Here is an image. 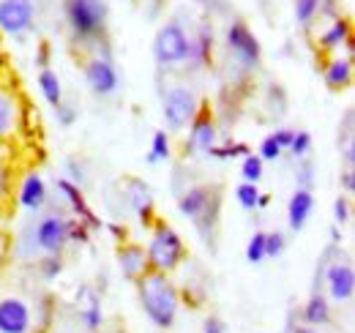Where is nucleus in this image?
I'll list each match as a JSON object with an SVG mask.
<instances>
[{
    "mask_svg": "<svg viewBox=\"0 0 355 333\" xmlns=\"http://www.w3.org/2000/svg\"><path fill=\"white\" fill-rule=\"evenodd\" d=\"M69 244H71V216L44 213L36 221L25 224V230L17 238V254L28 259H36L42 254L63 257Z\"/></svg>",
    "mask_w": 355,
    "mask_h": 333,
    "instance_id": "nucleus-1",
    "label": "nucleus"
},
{
    "mask_svg": "<svg viewBox=\"0 0 355 333\" xmlns=\"http://www.w3.org/2000/svg\"><path fill=\"white\" fill-rule=\"evenodd\" d=\"M134 284H137L139 306L150 320V325H156L159 331H170L178 323V311H180V292L173 284V279L164 273L148 271Z\"/></svg>",
    "mask_w": 355,
    "mask_h": 333,
    "instance_id": "nucleus-2",
    "label": "nucleus"
},
{
    "mask_svg": "<svg viewBox=\"0 0 355 333\" xmlns=\"http://www.w3.org/2000/svg\"><path fill=\"white\" fill-rule=\"evenodd\" d=\"M178 210L180 216H186L194 230L200 232V238L214 246L216 244V232H219V216H222V189L219 186H189L180 197H178Z\"/></svg>",
    "mask_w": 355,
    "mask_h": 333,
    "instance_id": "nucleus-3",
    "label": "nucleus"
},
{
    "mask_svg": "<svg viewBox=\"0 0 355 333\" xmlns=\"http://www.w3.org/2000/svg\"><path fill=\"white\" fill-rule=\"evenodd\" d=\"M63 17L74 44L93 46L107 39V22H110L107 0H63Z\"/></svg>",
    "mask_w": 355,
    "mask_h": 333,
    "instance_id": "nucleus-4",
    "label": "nucleus"
},
{
    "mask_svg": "<svg viewBox=\"0 0 355 333\" xmlns=\"http://www.w3.org/2000/svg\"><path fill=\"white\" fill-rule=\"evenodd\" d=\"M148 244H145V259H148V271L153 273H164L170 276L178 271V265L186 259V244L178 235L173 224H167L164 219H156L150 227Z\"/></svg>",
    "mask_w": 355,
    "mask_h": 333,
    "instance_id": "nucleus-5",
    "label": "nucleus"
},
{
    "mask_svg": "<svg viewBox=\"0 0 355 333\" xmlns=\"http://www.w3.org/2000/svg\"><path fill=\"white\" fill-rule=\"evenodd\" d=\"M202 99L194 93V87L183 83H173L162 90V115H164V131L178 134L194 121V115L200 112Z\"/></svg>",
    "mask_w": 355,
    "mask_h": 333,
    "instance_id": "nucleus-6",
    "label": "nucleus"
},
{
    "mask_svg": "<svg viewBox=\"0 0 355 333\" xmlns=\"http://www.w3.org/2000/svg\"><path fill=\"white\" fill-rule=\"evenodd\" d=\"M186 58H189V33H186V28L178 19L164 22L153 36V60H156V66L164 69V71L183 69Z\"/></svg>",
    "mask_w": 355,
    "mask_h": 333,
    "instance_id": "nucleus-7",
    "label": "nucleus"
},
{
    "mask_svg": "<svg viewBox=\"0 0 355 333\" xmlns=\"http://www.w3.org/2000/svg\"><path fill=\"white\" fill-rule=\"evenodd\" d=\"M224 44H227V52H230V58L235 60L238 69H243V71L260 69L263 46H260V39L252 33V28L246 22H241V19L230 22L227 31H224Z\"/></svg>",
    "mask_w": 355,
    "mask_h": 333,
    "instance_id": "nucleus-8",
    "label": "nucleus"
},
{
    "mask_svg": "<svg viewBox=\"0 0 355 333\" xmlns=\"http://www.w3.org/2000/svg\"><path fill=\"white\" fill-rule=\"evenodd\" d=\"M219 142V123L208 101H202L200 112L189 123V134L183 139V153L186 156H208V151Z\"/></svg>",
    "mask_w": 355,
    "mask_h": 333,
    "instance_id": "nucleus-9",
    "label": "nucleus"
},
{
    "mask_svg": "<svg viewBox=\"0 0 355 333\" xmlns=\"http://www.w3.org/2000/svg\"><path fill=\"white\" fill-rule=\"evenodd\" d=\"M83 77H85V85L90 87L93 96L98 99H107L118 90L121 85V77H118V69L112 63V58H101V55H90L83 60Z\"/></svg>",
    "mask_w": 355,
    "mask_h": 333,
    "instance_id": "nucleus-10",
    "label": "nucleus"
},
{
    "mask_svg": "<svg viewBox=\"0 0 355 333\" xmlns=\"http://www.w3.org/2000/svg\"><path fill=\"white\" fill-rule=\"evenodd\" d=\"M36 331V314L31 300L22 295H6L0 298V333H33Z\"/></svg>",
    "mask_w": 355,
    "mask_h": 333,
    "instance_id": "nucleus-11",
    "label": "nucleus"
},
{
    "mask_svg": "<svg viewBox=\"0 0 355 333\" xmlns=\"http://www.w3.org/2000/svg\"><path fill=\"white\" fill-rule=\"evenodd\" d=\"M36 22V3L33 0H0V33L22 36Z\"/></svg>",
    "mask_w": 355,
    "mask_h": 333,
    "instance_id": "nucleus-12",
    "label": "nucleus"
},
{
    "mask_svg": "<svg viewBox=\"0 0 355 333\" xmlns=\"http://www.w3.org/2000/svg\"><path fill=\"white\" fill-rule=\"evenodd\" d=\"M25 123V107L19 93L11 85L0 83V142H11L19 137Z\"/></svg>",
    "mask_w": 355,
    "mask_h": 333,
    "instance_id": "nucleus-13",
    "label": "nucleus"
},
{
    "mask_svg": "<svg viewBox=\"0 0 355 333\" xmlns=\"http://www.w3.org/2000/svg\"><path fill=\"white\" fill-rule=\"evenodd\" d=\"M322 284H325V298L336 300V303H350L355 295V271L350 262L334 259L325 273H322Z\"/></svg>",
    "mask_w": 355,
    "mask_h": 333,
    "instance_id": "nucleus-14",
    "label": "nucleus"
},
{
    "mask_svg": "<svg viewBox=\"0 0 355 333\" xmlns=\"http://www.w3.org/2000/svg\"><path fill=\"white\" fill-rule=\"evenodd\" d=\"M55 189H58V194L69 203V208H71V213H74V219L83 221L90 232H98V230L107 227V224L93 213V208H90L88 200H85V191H83L80 186H74V183L66 180V178H58V180H55Z\"/></svg>",
    "mask_w": 355,
    "mask_h": 333,
    "instance_id": "nucleus-15",
    "label": "nucleus"
},
{
    "mask_svg": "<svg viewBox=\"0 0 355 333\" xmlns=\"http://www.w3.org/2000/svg\"><path fill=\"white\" fill-rule=\"evenodd\" d=\"M46 200H49V189H46L44 178L36 169H28L19 178V186H17V203H19V208L28 210V213H42L46 208Z\"/></svg>",
    "mask_w": 355,
    "mask_h": 333,
    "instance_id": "nucleus-16",
    "label": "nucleus"
},
{
    "mask_svg": "<svg viewBox=\"0 0 355 333\" xmlns=\"http://www.w3.org/2000/svg\"><path fill=\"white\" fill-rule=\"evenodd\" d=\"M214 28L208 25H200L194 33H189V58H186V66L189 71H200V69H208L214 63Z\"/></svg>",
    "mask_w": 355,
    "mask_h": 333,
    "instance_id": "nucleus-17",
    "label": "nucleus"
},
{
    "mask_svg": "<svg viewBox=\"0 0 355 333\" xmlns=\"http://www.w3.org/2000/svg\"><path fill=\"white\" fill-rule=\"evenodd\" d=\"M121 189H123V200H126V205L137 213V219L145 224V227H150L156 219H153V191L139 180V178H126V180H121Z\"/></svg>",
    "mask_w": 355,
    "mask_h": 333,
    "instance_id": "nucleus-18",
    "label": "nucleus"
},
{
    "mask_svg": "<svg viewBox=\"0 0 355 333\" xmlns=\"http://www.w3.org/2000/svg\"><path fill=\"white\" fill-rule=\"evenodd\" d=\"M353 49V25L347 17H334L328 28L320 31L317 36V49H322V55H334L339 49Z\"/></svg>",
    "mask_w": 355,
    "mask_h": 333,
    "instance_id": "nucleus-19",
    "label": "nucleus"
},
{
    "mask_svg": "<svg viewBox=\"0 0 355 333\" xmlns=\"http://www.w3.org/2000/svg\"><path fill=\"white\" fill-rule=\"evenodd\" d=\"M322 83L328 90H347L353 85V58L350 55H331L322 63Z\"/></svg>",
    "mask_w": 355,
    "mask_h": 333,
    "instance_id": "nucleus-20",
    "label": "nucleus"
},
{
    "mask_svg": "<svg viewBox=\"0 0 355 333\" xmlns=\"http://www.w3.org/2000/svg\"><path fill=\"white\" fill-rule=\"evenodd\" d=\"M115 259H118V268L121 273L129 279V282H137L148 273V259H145V246H137V244H121L115 249Z\"/></svg>",
    "mask_w": 355,
    "mask_h": 333,
    "instance_id": "nucleus-21",
    "label": "nucleus"
},
{
    "mask_svg": "<svg viewBox=\"0 0 355 333\" xmlns=\"http://www.w3.org/2000/svg\"><path fill=\"white\" fill-rule=\"evenodd\" d=\"M83 298V306H80V323L85 333H98L104 328V309H101V292L93 290V287H80V295Z\"/></svg>",
    "mask_w": 355,
    "mask_h": 333,
    "instance_id": "nucleus-22",
    "label": "nucleus"
},
{
    "mask_svg": "<svg viewBox=\"0 0 355 333\" xmlns=\"http://www.w3.org/2000/svg\"><path fill=\"white\" fill-rule=\"evenodd\" d=\"M298 323L309 328H325L331 323V300L325 298V292H311L298 311Z\"/></svg>",
    "mask_w": 355,
    "mask_h": 333,
    "instance_id": "nucleus-23",
    "label": "nucleus"
},
{
    "mask_svg": "<svg viewBox=\"0 0 355 333\" xmlns=\"http://www.w3.org/2000/svg\"><path fill=\"white\" fill-rule=\"evenodd\" d=\"M311 210H314V194L306 189H295L290 203H287V224L293 232H301L306 227Z\"/></svg>",
    "mask_w": 355,
    "mask_h": 333,
    "instance_id": "nucleus-24",
    "label": "nucleus"
},
{
    "mask_svg": "<svg viewBox=\"0 0 355 333\" xmlns=\"http://www.w3.org/2000/svg\"><path fill=\"white\" fill-rule=\"evenodd\" d=\"M14 191V166H11V142H0V205L11 200Z\"/></svg>",
    "mask_w": 355,
    "mask_h": 333,
    "instance_id": "nucleus-25",
    "label": "nucleus"
},
{
    "mask_svg": "<svg viewBox=\"0 0 355 333\" xmlns=\"http://www.w3.org/2000/svg\"><path fill=\"white\" fill-rule=\"evenodd\" d=\"M36 85H39V93L44 96L49 107H58L63 101V85H60V77L52 69H42L39 77H36Z\"/></svg>",
    "mask_w": 355,
    "mask_h": 333,
    "instance_id": "nucleus-26",
    "label": "nucleus"
},
{
    "mask_svg": "<svg viewBox=\"0 0 355 333\" xmlns=\"http://www.w3.org/2000/svg\"><path fill=\"white\" fill-rule=\"evenodd\" d=\"M170 159H173V139H170V134H167L164 128H156L145 162L150 166H156V164H162V162H170Z\"/></svg>",
    "mask_w": 355,
    "mask_h": 333,
    "instance_id": "nucleus-27",
    "label": "nucleus"
},
{
    "mask_svg": "<svg viewBox=\"0 0 355 333\" xmlns=\"http://www.w3.org/2000/svg\"><path fill=\"white\" fill-rule=\"evenodd\" d=\"M252 151H249V145L246 142H232V139H227V142H216L211 151H208V156L211 159H216V162H232V159H243V156H249Z\"/></svg>",
    "mask_w": 355,
    "mask_h": 333,
    "instance_id": "nucleus-28",
    "label": "nucleus"
},
{
    "mask_svg": "<svg viewBox=\"0 0 355 333\" xmlns=\"http://www.w3.org/2000/svg\"><path fill=\"white\" fill-rule=\"evenodd\" d=\"M33 262H36V271L44 282H55L63 273V257H58V254H42Z\"/></svg>",
    "mask_w": 355,
    "mask_h": 333,
    "instance_id": "nucleus-29",
    "label": "nucleus"
},
{
    "mask_svg": "<svg viewBox=\"0 0 355 333\" xmlns=\"http://www.w3.org/2000/svg\"><path fill=\"white\" fill-rule=\"evenodd\" d=\"M63 178L83 189V186L88 183V164H85L83 159H77V156H69V159L63 162Z\"/></svg>",
    "mask_w": 355,
    "mask_h": 333,
    "instance_id": "nucleus-30",
    "label": "nucleus"
},
{
    "mask_svg": "<svg viewBox=\"0 0 355 333\" xmlns=\"http://www.w3.org/2000/svg\"><path fill=\"white\" fill-rule=\"evenodd\" d=\"M263 172H266V162L260 156L249 153V156L241 159V178H243V183H260Z\"/></svg>",
    "mask_w": 355,
    "mask_h": 333,
    "instance_id": "nucleus-31",
    "label": "nucleus"
},
{
    "mask_svg": "<svg viewBox=\"0 0 355 333\" xmlns=\"http://www.w3.org/2000/svg\"><path fill=\"white\" fill-rule=\"evenodd\" d=\"M320 8H322V0H295V22L309 28L320 17Z\"/></svg>",
    "mask_w": 355,
    "mask_h": 333,
    "instance_id": "nucleus-32",
    "label": "nucleus"
},
{
    "mask_svg": "<svg viewBox=\"0 0 355 333\" xmlns=\"http://www.w3.org/2000/svg\"><path fill=\"white\" fill-rule=\"evenodd\" d=\"M260 189H257V183H241V186H235V200H238V205L243 210H257V200H260Z\"/></svg>",
    "mask_w": 355,
    "mask_h": 333,
    "instance_id": "nucleus-33",
    "label": "nucleus"
},
{
    "mask_svg": "<svg viewBox=\"0 0 355 333\" xmlns=\"http://www.w3.org/2000/svg\"><path fill=\"white\" fill-rule=\"evenodd\" d=\"M246 259L252 262V265H260L266 257V232L263 230H257L252 238H249V244H246Z\"/></svg>",
    "mask_w": 355,
    "mask_h": 333,
    "instance_id": "nucleus-34",
    "label": "nucleus"
},
{
    "mask_svg": "<svg viewBox=\"0 0 355 333\" xmlns=\"http://www.w3.org/2000/svg\"><path fill=\"white\" fill-rule=\"evenodd\" d=\"M77 118H80V110H77V104H71V101H60L58 107H55V121L58 126H63V128H71V126L77 123Z\"/></svg>",
    "mask_w": 355,
    "mask_h": 333,
    "instance_id": "nucleus-35",
    "label": "nucleus"
},
{
    "mask_svg": "<svg viewBox=\"0 0 355 333\" xmlns=\"http://www.w3.org/2000/svg\"><path fill=\"white\" fill-rule=\"evenodd\" d=\"M311 186H314V162L298 159V166H295V189L311 191Z\"/></svg>",
    "mask_w": 355,
    "mask_h": 333,
    "instance_id": "nucleus-36",
    "label": "nucleus"
},
{
    "mask_svg": "<svg viewBox=\"0 0 355 333\" xmlns=\"http://www.w3.org/2000/svg\"><path fill=\"white\" fill-rule=\"evenodd\" d=\"M295 159H309L311 153V134L309 131H295L293 134V142H290V148H287Z\"/></svg>",
    "mask_w": 355,
    "mask_h": 333,
    "instance_id": "nucleus-37",
    "label": "nucleus"
},
{
    "mask_svg": "<svg viewBox=\"0 0 355 333\" xmlns=\"http://www.w3.org/2000/svg\"><path fill=\"white\" fill-rule=\"evenodd\" d=\"M287 249V235L282 232V230H273V232H266V257L270 259H276V257H282Z\"/></svg>",
    "mask_w": 355,
    "mask_h": 333,
    "instance_id": "nucleus-38",
    "label": "nucleus"
},
{
    "mask_svg": "<svg viewBox=\"0 0 355 333\" xmlns=\"http://www.w3.org/2000/svg\"><path fill=\"white\" fill-rule=\"evenodd\" d=\"M350 213H353L350 197H336V203H334V221H336V227H345L350 221Z\"/></svg>",
    "mask_w": 355,
    "mask_h": 333,
    "instance_id": "nucleus-39",
    "label": "nucleus"
},
{
    "mask_svg": "<svg viewBox=\"0 0 355 333\" xmlns=\"http://www.w3.org/2000/svg\"><path fill=\"white\" fill-rule=\"evenodd\" d=\"M282 153H284V151H282V148L273 142V137L268 134L266 139L260 142V153H257V156H260L263 162H279V159H282Z\"/></svg>",
    "mask_w": 355,
    "mask_h": 333,
    "instance_id": "nucleus-40",
    "label": "nucleus"
},
{
    "mask_svg": "<svg viewBox=\"0 0 355 333\" xmlns=\"http://www.w3.org/2000/svg\"><path fill=\"white\" fill-rule=\"evenodd\" d=\"M339 186H342L345 197H353L355 194V169H350V166L342 169V175H339Z\"/></svg>",
    "mask_w": 355,
    "mask_h": 333,
    "instance_id": "nucleus-41",
    "label": "nucleus"
},
{
    "mask_svg": "<svg viewBox=\"0 0 355 333\" xmlns=\"http://www.w3.org/2000/svg\"><path fill=\"white\" fill-rule=\"evenodd\" d=\"M293 134H295V131L284 126V128H276V131H273L270 137H273V142H276V145H279L282 151H287V148H290V142H293Z\"/></svg>",
    "mask_w": 355,
    "mask_h": 333,
    "instance_id": "nucleus-42",
    "label": "nucleus"
},
{
    "mask_svg": "<svg viewBox=\"0 0 355 333\" xmlns=\"http://www.w3.org/2000/svg\"><path fill=\"white\" fill-rule=\"evenodd\" d=\"M202 333H227V325H224L216 314H211V317H205V323H202Z\"/></svg>",
    "mask_w": 355,
    "mask_h": 333,
    "instance_id": "nucleus-43",
    "label": "nucleus"
},
{
    "mask_svg": "<svg viewBox=\"0 0 355 333\" xmlns=\"http://www.w3.org/2000/svg\"><path fill=\"white\" fill-rule=\"evenodd\" d=\"M49 42H42L39 44V55H36V69L42 71V69H49Z\"/></svg>",
    "mask_w": 355,
    "mask_h": 333,
    "instance_id": "nucleus-44",
    "label": "nucleus"
},
{
    "mask_svg": "<svg viewBox=\"0 0 355 333\" xmlns=\"http://www.w3.org/2000/svg\"><path fill=\"white\" fill-rule=\"evenodd\" d=\"M287 333H322L320 328H309V325H301V323H295L293 317H290V323H287Z\"/></svg>",
    "mask_w": 355,
    "mask_h": 333,
    "instance_id": "nucleus-45",
    "label": "nucleus"
},
{
    "mask_svg": "<svg viewBox=\"0 0 355 333\" xmlns=\"http://www.w3.org/2000/svg\"><path fill=\"white\" fill-rule=\"evenodd\" d=\"M8 251H11V238H8L6 230H0V265H3V259L8 257Z\"/></svg>",
    "mask_w": 355,
    "mask_h": 333,
    "instance_id": "nucleus-46",
    "label": "nucleus"
},
{
    "mask_svg": "<svg viewBox=\"0 0 355 333\" xmlns=\"http://www.w3.org/2000/svg\"><path fill=\"white\" fill-rule=\"evenodd\" d=\"M270 205V194H260V200H257V210H263Z\"/></svg>",
    "mask_w": 355,
    "mask_h": 333,
    "instance_id": "nucleus-47",
    "label": "nucleus"
},
{
    "mask_svg": "<svg viewBox=\"0 0 355 333\" xmlns=\"http://www.w3.org/2000/svg\"><path fill=\"white\" fill-rule=\"evenodd\" d=\"M115 333H121V331H115Z\"/></svg>",
    "mask_w": 355,
    "mask_h": 333,
    "instance_id": "nucleus-48",
    "label": "nucleus"
}]
</instances>
